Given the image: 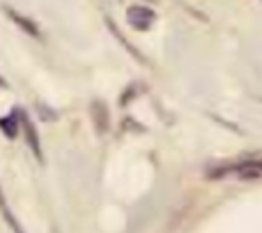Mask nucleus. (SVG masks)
Returning <instances> with one entry per match:
<instances>
[{
  "label": "nucleus",
  "mask_w": 262,
  "mask_h": 233,
  "mask_svg": "<svg viewBox=\"0 0 262 233\" xmlns=\"http://www.w3.org/2000/svg\"><path fill=\"white\" fill-rule=\"evenodd\" d=\"M4 12L8 14V18L12 20V22H16L27 35H33V37H39V29H37V25L31 20V18H27V16H23L20 12H16V10H12L10 6H4Z\"/></svg>",
  "instance_id": "3"
},
{
  "label": "nucleus",
  "mask_w": 262,
  "mask_h": 233,
  "mask_svg": "<svg viewBox=\"0 0 262 233\" xmlns=\"http://www.w3.org/2000/svg\"><path fill=\"white\" fill-rule=\"evenodd\" d=\"M16 119H18V110H12V114L0 119V129L4 131L6 137H14L16 135V131H18V121Z\"/></svg>",
  "instance_id": "4"
},
{
  "label": "nucleus",
  "mask_w": 262,
  "mask_h": 233,
  "mask_svg": "<svg viewBox=\"0 0 262 233\" xmlns=\"http://www.w3.org/2000/svg\"><path fill=\"white\" fill-rule=\"evenodd\" d=\"M154 18H156V14H154L151 8H145V6H139V4L127 8V20H129V25H131L133 29H137V31L149 29V25L154 22Z\"/></svg>",
  "instance_id": "1"
},
{
  "label": "nucleus",
  "mask_w": 262,
  "mask_h": 233,
  "mask_svg": "<svg viewBox=\"0 0 262 233\" xmlns=\"http://www.w3.org/2000/svg\"><path fill=\"white\" fill-rule=\"evenodd\" d=\"M0 211H2V215H4L6 223L10 225V229H12L14 233H25V231H23V227L18 225V221L12 217V213H10V208H8V202H6L4 194H2V190H0Z\"/></svg>",
  "instance_id": "5"
},
{
  "label": "nucleus",
  "mask_w": 262,
  "mask_h": 233,
  "mask_svg": "<svg viewBox=\"0 0 262 233\" xmlns=\"http://www.w3.org/2000/svg\"><path fill=\"white\" fill-rule=\"evenodd\" d=\"M18 119H20V123H23V129H25V135H27V143H29V147L33 149V153L37 155V159H43V155H41V145H39V137H37L35 127L31 125L29 116H27L23 110H18Z\"/></svg>",
  "instance_id": "2"
}]
</instances>
